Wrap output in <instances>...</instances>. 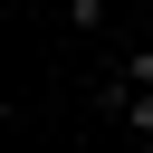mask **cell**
I'll use <instances>...</instances> for the list:
<instances>
[{
	"label": "cell",
	"instance_id": "cell-2",
	"mask_svg": "<svg viewBox=\"0 0 153 153\" xmlns=\"http://www.w3.org/2000/svg\"><path fill=\"white\" fill-rule=\"evenodd\" d=\"M115 124H124V134H143V143H153V86H134V76H124V115H115Z\"/></svg>",
	"mask_w": 153,
	"mask_h": 153
},
{
	"label": "cell",
	"instance_id": "cell-3",
	"mask_svg": "<svg viewBox=\"0 0 153 153\" xmlns=\"http://www.w3.org/2000/svg\"><path fill=\"white\" fill-rule=\"evenodd\" d=\"M124 76H134V86H153V38H143V48H124Z\"/></svg>",
	"mask_w": 153,
	"mask_h": 153
},
{
	"label": "cell",
	"instance_id": "cell-1",
	"mask_svg": "<svg viewBox=\"0 0 153 153\" xmlns=\"http://www.w3.org/2000/svg\"><path fill=\"white\" fill-rule=\"evenodd\" d=\"M115 19V0H57V29H76V38H96Z\"/></svg>",
	"mask_w": 153,
	"mask_h": 153
}]
</instances>
